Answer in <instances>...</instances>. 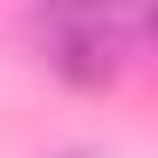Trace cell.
Wrapping results in <instances>:
<instances>
[{
	"label": "cell",
	"mask_w": 158,
	"mask_h": 158,
	"mask_svg": "<svg viewBox=\"0 0 158 158\" xmlns=\"http://www.w3.org/2000/svg\"><path fill=\"white\" fill-rule=\"evenodd\" d=\"M41 28H48V48H55V62L69 76L103 83V76H117V62L138 48L144 14H96V7H83V14H48Z\"/></svg>",
	"instance_id": "cell-1"
}]
</instances>
